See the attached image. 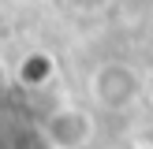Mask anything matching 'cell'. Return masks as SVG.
<instances>
[{"label": "cell", "mask_w": 153, "mask_h": 149, "mask_svg": "<svg viewBox=\"0 0 153 149\" xmlns=\"http://www.w3.org/2000/svg\"><path fill=\"white\" fill-rule=\"evenodd\" d=\"M138 149H153V145H138Z\"/></svg>", "instance_id": "cell-1"}]
</instances>
